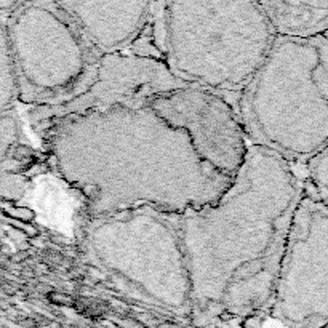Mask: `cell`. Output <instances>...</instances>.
I'll use <instances>...</instances> for the list:
<instances>
[{"mask_svg": "<svg viewBox=\"0 0 328 328\" xmlns=\"http://www.w3.org/2000/svg\"><path fill=\"white\" fill-rule=\"evenodd\" d=\"M44 131L56 173L88 218L141 206L184 215L216 202L232 181L151 106L70 116Z\"/></svg>", "mask_w": 328, "mask_h": 328, "instance_id": "obj_1", "label": "cell"}, {"mask_svg": "<svg viewBox=\"0 0 328 328\" xmlns=\"http://www.w3.org/2000/svg\"><path fill=\"white\" fill-rule=\"evenodd\" d=\"M304 189V168L250 146L223 196L180 216L192 312L253 316L269 311Z\"/></svg>", "mask_w": 328, "mask_h": 328, "instance_id": "obj_2", "label": "cell"}, {"mask_svg": "<svg viewBox=\"0 0 328 328\" xmlns=\"http://www.w3.org/2000/svg\"><path fill=\"white\" fill-rule=\"evenodd\" d=\"M275 39L260 2H155L157 58L184 83L234 104Z\"/></svg>", "mask_w": 328, "mask_h": 328, "instance_id": "obj_3", "label": "cell"}, {"mask_svg": "<svg viewBox=\"0 0 328 328\" xmlns=\"http://www.w3.org/2000/svg\"><path fill=\"white\" fill-rule=\"evenodd\" d=\"M250 146L299 168L328 147V37H277L235 101Z\"/></svg>", "mask_w": 328, "mask_h": 328, "instance_id": "obj_4", "label": "cell"}, {"mask_svg": "<svg viewBox=\"0 0 328 328\" xmlns=\"http://www.w3.org/2000/svg\"><path fill=\"white\" fill-rule=\"evenodd\" d=\"M181 215L147 206L88 218L85 256L117 288L175 314L192 312Z\"/></svg>", "mask_w": 328, "mask_h": 328, "instance_id": "obj_5", "label": "cell"}, {"mask_svg": "<svg viewBox=\"0 0 328 328\" xmlns=\"http://www.w3.org/2000/svg\"><path fill=\"white\" fill-rule=\"evenodd\" d=\"M6 32L23 103L66 104L95 78L101 55L63 2L18 3Z\"/></svg>", "mask_w": 328, "mask_h": 328, "instance_id": "obj_6", "label": "cell"}, {"mask_svg": "<svg viewBox=\"0 0 328 328\" xmlns=\"http://www.w3.org/2000/svg\"><path fill=\"white\" fill-rule=\"evenodd\" d=\"M267 312L288 328L328 325V208L308 180Z\"/></svg>", "mask_w": 328, "mask_h": 328, "instance_id": "obj_7", "label": "cell"}, {"mask_svg": "<svg viewBox=\"0 0 328 328\" xmlns=\"http://www.w3.org/2000/svg\"><path fill=\"white\" fill-rule=\"evenodd\" d=\"M189 87L160 60L138 55H103L90 87L72 101L39 106L29 111L31 122L45 130L61 119L112 108L141 109L154 99Z\"/></svg>", "mask_w": 328, "mask_h": 328, "instance_id": "obj_8", "label": "cell"}, {"mask_svg": "<svg viewBox=\"0 0 328 328\" xmlns=\"http://www.w3.org/2000/svg\"><path fill=\"white\" fill-rule=\"evenodd\" d=\"M149 106L186 133L197 154L213 170L231 180L237 175L250 144L231 99L189 85L154 99Z\"/></svg>", "mask_w": 328, "mask_h": 328, "instance_id": "obj_9", "label": "cell"}, {"mask_svg": "<svg viewBox=\"0 0 328 328\" xmlns=\"http://www.w3.org/2000/svg\"><path fill=\"white\" fill-rule=\"evenodd\" d=\"M99 55L157 58L155 2H63Z\"/></svg>", "mask_w": 328, "mask_h": 328, "instance_id": "obj_10", "label": "cell"}, {"mask_svg": "<svg viewBox=\"0 0 328 328\" xmlns=\"http://www.w3.org/2000/svg\"><path fill=\"white\" fill-rule=\"evenodd\" d=\"M277 37L312 39L328 34V2H260Z\"/></svg>", "mask_w": 328, "mask_h": 328, "instance_id": "obj_11", "label": "cell"}, {"mask_svg": "<svg viewBox=\"0 0 328 328\" xmlns=\"http://www.w3.org/2000/svg\"><path fill=\"white\" fill-rule=\"evenodd\" d=\"M304 175L328 208V147L304 167Z\"/></svg>", "mask_w": 328, "mask_h": 328, "instance_id": "obj_12", "label": "cell"}, {"mask_svg": "<svg viewBox=\"0 0 328 328\" xmlns=\"http://www.w3.org/2000/svg\"><path fill=\"white\" fill-rule=\"evenodd\" d=\"M327 37H328V34H327Z\"/></svg>", "mask_w": 328, "mask_h": 328, "instance_id": "obj_13", "label": "cell"}]
</instances>
